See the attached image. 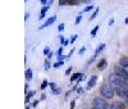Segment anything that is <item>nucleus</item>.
<instances>
[{"label":"nucleus","mask_w":128,"mask_h":109,"mask_svg":"<svg viewBox=\"0 0 128 109\" xmlns=\"http://www.w3.org/2000/svg\"><path fill=\"white\" fill-rule=\"evenodd\" d=\"M92 104H94V106L99 108V109H108V108H109L108 101H106V99H105V97H102V96H96V97H94Z\"/></svg>","instance_id":"obj_3"},{"label":"nucleus","mask_w":128,"mask_h":109,"mask_svg":"<svg viewBox=\"0 0 128 109\" xmlns=\"http://www.w3.org/2000/svg\"><path fill=\"white\" fill-rule=\"evenodd\" d=\"M99 28H100L99 25H98V26H95V27L92 28V31H91V37H95V36H96V34H98V31H99Z\"/></svg>","instance_id":"obj_14"},{"label":"nucleus","mask_w":128,"mask_h":109,"mask_svg":"<svg viewBox=\"0 0 128 109\" xmlns=\"http://www.w3.org/2000/svg\"><path fill=\"white\" fill-rule=\"evenodd\" d=\"M48 2H49V0H40V3L42 4V7H45L48 4Z\"/></svg>","instance_id":"obj_25"},{"label":"nucleus","mask_w":128,"mask_h":109,"mask_svg":"<svg viewBox=\"0 0 128 109\" xmlns=\"http://www.w3.org/2000/svg\"><path fill=\"white\" fill-rule=\"evenodd\" d=\"M52 3H54V0H49V2H48V5H49V7H50V5H51V4H52Z\"/></svg>","instance_id":"obj_35"},{"label":"nucleus","mask_w":128,"mask_h":109,"mask_svg":"<svg viewBox=\"0 0 128 109\" xmlns=\"http://www.w3.org/2000/svg\"><path fill=\"white\" fill-rule=\"evenodd\" d=\"M126 71H127V72H128V67H126Z\"/></svg>","instance_id":"obj_42"},{"label":"nucleus","mask_w":128,"mask_h":109,"mask_svg":"<svg viewBox=\"0 0 128 109\" xmlns=\"http://www.w3.org/2000/svg\"><path fill=\"white\" fill-rule=\"evenodd\" d=\"M30 18V13H26V16H24V21H27Z\"/></svg>","instance_id":"obj_34"},{"label":"nucleus","mask_w":128,"mask_h":109,"mask_svg":"<svg viewBox=\"0 0 128 109\" xmlns=\"http://www.w3.org/2000/svg\"><path fill=\"white\" fill-rule=\"evenodd\" d=\"M28 87H30V85H28V83H26V86H24V91H26V92L28 91Z\"/></svg>","instance_id":"obj_32"},{"label":"nucleus","mask_w":128,"mask_h":109,"mask_svg":"<svg viewBox=\"0 0 128 109\" xmlns=\"http://www.w3.org/2000/svg\"><path fill=\"white\" fill-rule=\"evenodd\" d=\"M124 23H126V25H128V17H127V18L124 19Z\"/></svg>","instance_id":"obj_40"},{"label":"nucleus","mask_w":128,"mask_h":109,"mask_svg":"<svg viewBox=\"0 0 128 109\" xmlns=\"http://www.w3.org/2000/svg\"><path fill=\"white\" fill-rule=\"evenodd\" d=\"M78 39V35H74V36H72V39H70V44H73L74 41H76Z\"/></svg>","instance_id":"obj_22"},{"label":"nucleus","mask_w":128,"mask_h":109,"mask_svg":"<svg viewBox=\"0 0 128 109\" xmlns=\"http://www.w3.org/2000/svg\"><path fill=\"white\" fill-rule=\"evenodd\" d=\"M52 55H54V54H52V53H50V54H49V55H48V59H50V58H51Z\"/></svg>","instance_id":"obj_37"},{"label":"nucleus","mask_w":128,"mask_h":109,"mask_svg":"<svg viewBox=\"0 0 128 109\" xmlns=\"http://www.w3.org/2000/svg\"><path fill=\"white\" fill-rule=\"evenodd\" d=\"M55 21H56V16H51V17H49V18L45 21V23H44V25H41L38 28H40V30H44V28H46V27H50Z\"/></svg>","instance_id":"obj_5"},{"label":"nucleus","mask_w":128,"mask_h":109,"mask_svg":"<svg viewBox=\"0 0 128 109\" xmlns=\"http://www.w3.org/2000/svg\"><path fill=\"white\" fill-rule=\"evenodd\" d=\"M72 54H73V50H70V51H69V54L67 55V59H69V58H70V55H72Z\"/></svg>","instance_id":"obj_31"},{"label":"nucleus","mask_w":128,"mask_h":109,"mask_svg":"<svg viewBox=\"0 0 128 109\" xmlns=\"http://www.w3.org/2000/svg\"><path fill=\"white\" fill-rule=\"evenodd\" d=\"M55 86H56V85H55L54 82H51V83H50V87H51L52 90H55Z\"/></svg>","instance_id":"obj_27"},{"label":"nucleus","mask_w":128,"mask_h":109,"mask_svg":"<svg viewBox=\"0 0 128 109\" xmlns=\"http://www.w3.org/2000/svg\"><path fill=\"white\" fill-rule=\"evenodd\" d=\"M50 53H51V51H50V48H49V46H46V48L44 49V55H46V57H48Z\"/></svg>","instance_id":"obj_20"},{"label":"nucleus","mask_w":128,"mask_h":109,"mask_svg":"<svg viewBox=\"0 0 128 109\" xmlns=\"http://www.w3.org/2000/svg\"><path fill=\"white\" fill-rule=\"evenodd\" d=\"M124 108H126V104L123 101H115V103L110 104L108 109H124Z\"/></svg>","instance_id":"obj_6"},{"label":"nucleus","mask_w":128,"mask_h":109,"mask_svg":"<svg viewBox=\"0 0 128 109\" xmlns=\"http://www.w3.org/2000/svg\"><path fill=\"white\" fill-rule=\"evenodd\" d=\"M99 10H100V8H99V7L94 9V13L91 14V17H90V21H94L96 17H98V14H99Z\"/></svg>","instance_id":"obj_12"},{"label":"nucleus","mask_w":128,"mask_h":109,"mask_svg":"<svg viewBox=\"0 0 128 109\" xmlns=\"http://www.w3.org/2000/svg\"><path fill=\"white\" fill-rule=\"evenodd\" d=\"M104 49H105V44H100L99 48H96V50H95V53H94V57L96 58V57H98V55H99V54H100Z\"/></svg>","instance_id":"obj_10"},{"label":"nucleus","mask_w":128,"mask_h":109,"mask_svg":"<svg viewBox=\"0 0 128 109\" xmlns=\"http://www.w3.org/2000/svg\"><path fill=\"white\" fill-rule=\"evenodd\" d=\"M26 80L27 81H31L32 80V69L31 68L26 69Z\"/></svg>","instance_id":"obj_13"},{"label":"nucleus","mask_w":128,"mask_h":109,"mask_svg":"<svg viewBox=\"0 0 128 109\" xmlns=\"http://www.w3.org/2000/svg\"><path fill=\"white\" fill-rule=\"evenodd\" d=\"M37 104H38V100H35L34 103H32V106H35V108H36V105H37Z\"/></svg>","instance_id":"obj_28"},{"label":"nucleus","mask_w":128,"mask_h":109,"mask_svg":"<svg viewBox=\"0 0 128 109\" xmlns=\"http://www.w3.org/2000/svg\"><path fill=\"white\" fill-rule=\"evenodd\" d=\"M82 14H83V13L81 12V13L77 16V18H76V25H80V22L82 21Z\"/></svg>","instance_id":"obj_18"},{"label":"nucleus","mask_w":128,"mask_h":109,"mask_svg":"<svg viewBox=\"0 0 128 109\" xmlns=\"http://www.w3.org/2000/svg\"><path fill=\"white\" fill-rule=\"evenodd\" d=\"M34 95H35V92H34V91L27 92V96H26V103H28V101H30V99H31V97L34 96Z\"/></svg>","instance_id":"obj_15"},{"label":"nucleus","mask_w":128,"mask_h":109,"mask_svg":"<svg viewBox=\"0 0 128 109\" xmlns=\"http://www.w3.org/2000/svg\"><path fill=\"white\" fill-rule=\"evenodd\" d=\"M100 94L102 97H105V99H112V97H114V94H115V90L113 85L110 83H104L101 87H100Z\"/></svg>","instance_id":"obj_1"},{"label":"nucleus","mask_w":128,"mask_h":109,"mask_svg":"<svg viewBox=\"0 0 128 109\" xmlns=\"http://www.w3.org/2000/svg\"><path fill=\"white\" fill-rule=\"evenodd\" d=\"M114 73L120 76V77L124 78V80H128V72L126 71L124 67H122V65H115V67H114Z\"/></svg>","instance_id":"obj_4"},{"label":"nucleus","mask_w":128,"mask_h":109,"mask_svg":"<svg viewBox=\"0 0 128 109\" xmlns=\"http://www.w3.org/2000/svg\"><path fill=\"white\" fill-rule=\"evenodd\" d=\"M70 71H72V69H70V68H68V69H67V72H66V73H67V74H69V73H70Z\"/></svg>","instance_id":"obj_39"},{"label":"nucleus","mask_w":128,"mask_h":109,"mask_svg":"<svg viewBox=\"0 0 128 109\" xmlns=\"http://www.w3.org/2000/svg\"><path fill=\"white\" fill-rule=\"evenodd\" d=\"M92 9H94L92 5H87V7H84V8H83L82 13H87V12H90V10H92Z\"/></svg>","instance_id":"obj_16"},{"label":"nucleus","mask_w":128,"mask_h":109,"mask_svg":"<svg viewBox=\"0 0 128 109\" xmlns=\"http://www.w3.org/2000/svg\"><path fill=\"white\" fill-rule=\"evenodd\" d=\"M64 27H66V26H64V23H60V25H59V27H58V30H59V32H62V31L64 30Z\"/></svg>","instance_id":"obj_23"},{"label":"nucleus","mask_w":128,"mask_h":109,"mask_svg":"<svg viewBox=\"0 0 128 109\" xmlns=\"http://www.w3.org/2000/svg\"><path fill=\"white\" fill-rule=\"evenodd\" d=\"M119 65H122V67H128V57H123L119 59Z\"/></svg>","instance_id":"obj_11"},{"label":"nucleus","mask_w":128,"mask_h":109,"mask_svg":"<svg viewBox=\"0 0 128 109\" xmlns=\"http://www.w3.org/2000/svg\"><path fill=\"white\" fill-rule=\"evenodd\" d=\"M91 109H99V108H96V106H92V108H91Z\"/></svg>","instance_id":"obj_41"},{"label":"nucleus","mask_w":128,"mask_h":109,"mask_svg":"<svg viewBox=\"0 0 128 109\" xmlns=\"http://www.w3.org/2000/svg\"><path fill=\"white\" fill-rule=\"evenodd\" d=\"M84 51H86V48H81V49H80V51H78V54H80V55H82V54H83Z\"/></svg>","instance_id":"obj_24"},{"label":"nucleus","mask_w":128,"mask_h":109,"mask_svg":"<svg viewBox=\"0 0 128 109\" xmlns=\"http://www.w3.org/2000/svg\"><path fill=\"white\" fill-rule=\"evenodd\" d=\"M109 83L113 85V86H115V87H120V86L128 83V80L122 78L120 76H118L116 73H112V74L109 76Z\"/></svg>","instance_id":"obj_2"},{"label":"nucleus","mask_w":128,"mask_h":109,"mask_svg":"<svg viewBox=\"0 0 128 109\" xmlns=\"http://www.w3.org/2000/svg\"><path fill=\"white\" fill-rule=\"evenodd\" d=\"M52 92H54V94H59V92H60V89H55V90H52Z\"/></svg>","instance_id":"obj_29"},{"label":"nucleus","mask_w":128,"mask_h":109,"mask_svg":"<svg viewBox=\"0 0 128 109\" xmlns=\"http://www.w3.org/2000/svg\"><path fill=\"white\" fill-rule=\"evenodd\" d=\"M63 65V60H59V62H56V63H54V65H52V67H54L55 69H58V68H60Z\"/></svg>","instance_id":"obj_17"},{"label":"nucleus","mask_w":128,"mask_h":109,"mask_svg":"<svg viewBox=\"0 0 128 109\" xmlns=\"http://www.w3.org/2000/svg\"><path fill=\"white\" fill-rule=\"evenodd\" d=\"M124 104L128 106V96H127V97H124Z\"/></svg>","instance_id":"obj_33"},{"label":"nucleus","mask_w":128,"mask_h":109,"mask_svg":"<svg viewBox=\"0 0 128 109\" xmlns=\"http://www.w3.org/2000/svg\"><path fill=\"white\" fill-rule=\"evenodd\" d=\"M49 8H50L49 5H45V7H42V8H41V12H40V16H38L40 19H44V18H45V16H46V13H48Z\"/></svg>","instance_id":"obj_8"},{"label":"nucleus","mask_w":128,"mask_h":109,"mask_svg":"<svg viewBox=\"0 0 128 109\" xmlns=\"http://www.w3.org/2000/svg\"><path fill=\"white\" fill-rule=\"evenodd\" d=\"M26 109H30V106H27V108H26Z\"/></svg>","instance_id":"obj_43"},{"label":"nucleus","mask_w":128,"mask_h":109,"mask_svg":"<svg viewBox=\"0 0 128 109\" xmlns=\"http://www.w3.org/2000/svg\"><path fill=\"white\" fill-rule=\"evenodd\" d=\"M48 86H49V82H48V81H44V82L41 83V87H40V89H41V90H45Z\"/></svg>","instance_id":"obj_19"},{"label":"nucleus","mask_w":128,"mask_h":109,"mask_svg":"<svg viewBox=\"0 0 128 109\" xmlns=\"http://www.w3.org/2000/svg\"><path fill=\"white\" fill-rule=\"evenodd\" d=\"M44 68H45V71H48V69L50 68V63H49V60H46V62H45V64H44Z\"/></svg>","instance_id":"obj_21"},{"label":"nucleus","mask_w":128,"mask_h":109,"mask_svg":"<svg viewBox=\"0 0 128 109\" xmlns=\"http://www.w3.org/2000/svg\"><path fill=\"white\" fill-rule=\"evenodd\" d=\"M62 51H63V48H59V49H58V51H56L58 57H59V55H63V54H62Z\"/></svg>","instance_id":"obj_26"},{"label":"nucleus","mask_w":128,"mask_h":109,"mask_svg":"<svg viewBox=\"0 0 128 109\" xmlns=\"http://www.w3.org/2000/svg\"><path fill=\"white\" fill-rule=\"evenodd\" d=\"M69 42H70V40H68V39H67V40H66V42H64V45H63V46H67Z\"/></svg>","instance_id":"obj_30"},{"label":"nucleus","mask_w":128,"mask_h":109,"mask_svg":"<svg viewBox=\"0 0 128 109\" xmlns=\"http://www.w3.org/2000/svg\"><path fill=\"white\" fill-rule=\"evenodd\" d=\"M106 64H108V62H106V59H101L99 63H98V69H100V71H104L105 69V67H106Z\"/></svg>","instance_id":"obj_9"},{"label":"nucleus","mask_w":128,"mask_h":109,"mask_svg":"<svg viewBox=\"0 0 128 109\" xmlns=\"http://www.w3.org/2000/svg\"><path fill=\"white\" fill-rule=\"evenodd\" d=\"M63 58H64V55H59V57H58L59 60H63Z\"/></svg>","instance_id":"obj_38"},{"label":"nucleus","mask_w":128,"mask_h":109,"mask_svg":"<svg viewBox=\"0 0 128 109\" xmlns=\"http://www.w3.org/2000/svg\"><path fill=\"white\" fill-rule=\"evenodd\" d=\"M113 23H114V19H110V21H109V26H112Z\"/></svg>","instance_id":"obj_36"},{"label":"nucleus","mask_w":128,"mask_h":109,"mask_svg":"<svg viewBox=\"0 0 128 109\" xmlns=\"http://www.w3.org/2000/svg\"><path fill=\"white\" fill-rule=\"evenodd\" d=\"M96 82H98V76H92V77L88 80V82H87V90L91 89V87H94Z\"/></svg>","instance_id":"obj_7"}]
</instances>
